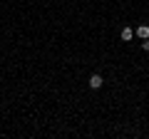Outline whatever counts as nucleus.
Here are the masks:
<instances>
[{"label":"nucleus","instance_id":"nucleus-1","mask_svg":"<svg viewBox=\"0 0 149 139\" xmlns=\"http://www.w3.org/2000/svg\"><path fill=\"white\" fill-rule=\"evenodd\" d=\"M134 35H137L139 40H147L149 38V25H139L137 30H134Z\"/></svg>","mask_w":149,"mask_h":139},{"label":"nucleus","instance_id":"nucleus-3","mask_svg":"<svg viewBox=\"0 0 149 139\" xmlns=\"http://www.w3.org/2000/svg\"><path fill=\"white\" fill-rule=\"evenodd\" d=\"M119 38H122L124 42H129V40L134 38V30H132V27H122V32H119Z\"/></svg>","mask_w":149,"mask_h":139},{"label":"nucleus","instance_id":"nucleus-2","mask_svg":"<svg viewBox=\"0 0 149 139\" xmlns=\"http://www.w3.org/2000/svg\"><path fill=\"white\" fill-rule=\"evenodd\" d=\"M102 85H104V80H102V75H92V77H90V87H92V90H100Z\"/></svg>","mask_w":149,"mask_h":139},{"label":"nucleus","instance_id":"nucleus-4","mask_svg":"<svg viewBox=\"0 0 149 139\" xmlns=\"http://www.w3.org/2000/svg\"><path fill=\"white\" fill-rule=\"evenodd\" d=\"M142 50H144V52H149V38L142 40Z\"/></svg>","mask_w":149,"mask_h":139}]
</instances>
